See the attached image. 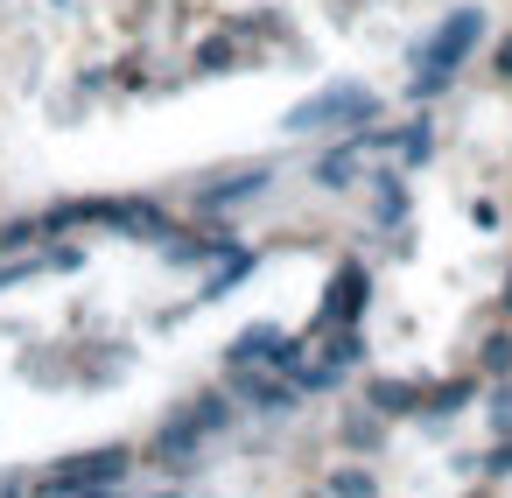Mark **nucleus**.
<instances>
[{
    "label": "nucleus",
    "mask_w": 512,
    "mask_h": 498,
    "mask_svg": "<svg viewBox=\"0 0 512 498\" xmlns=\"http://www.w3.org/2000/svg\"><path fill=\"white\" fill-rule=\"evenodd\" d=\"M477 36H484V15H477V8H456V15L435 29V43H421V64H435V71H456V64L477 50Z\"/></svg>",
    "instance_id": "obj_1"
},
{
    "label": "nucleus",
    "mask_w": 512,
    "mask_h": 498,
    "mask_svg": "<svg viewBox=\"0 0 512 498\" xmlns=\"http://www.w3.org/2000/svg\"><path fill=\"white\" fill-rule=\"evenodd\" d=\"M127 477V449H99V456H78L71 470H57L50 484L57 491H99V484H120Z\"/></svg>",
    "instance_id": "obj_2"
},
{
    "label": "nucleus",
    "mask_w": 512,
    "mask_h": 498,
    "mask_svg": "<svg viewBox=\"0 0 512 498\" xmlns=\"http://www.w3.org/2000/svg\"><path fill=\"white\" fill-rule=\"evenodd\" d=\"M232 393H246V400H260L267 414H295V386H274V379H253V365H246V372H232Z\"/></svg>",
    "instance_id": "obj_3"
},
{
    "label": "nucleus",
    "mask_w": 512,
    "mask_h": 498,
    "mask_svg": "<svg viewBox=\"0 0 512 498\" xmlns=\"http://www.w3.org/2000/svg\"><path fill=\"white\" fill-rule=\"evenodd\" d=\"M358 302H365V274H358V267H344V274H337V288H330L323 323H351V316H358Z\"/></svg>",
    "instance_id": "obj_4"
},
{
    "label": "nucleus",
    "mask_w": 512,
    "mask_h": 498,
    "mask_svg": "<svg viewBox=\"0 0 512 498\" xmlns=\"http://www.w3.org/2000/svg\"><path fill=\"white\" fill-rule=\"evenodd\" d=\"M274 344H281V330H246L239 344H232V372H246V365H260V358H274Z\"/></svg>",
    "instance_id": "obj_5"
},
{
    "label": "nucleus",
    "mask_w": 512,
    "mask_h": 498,
    "mask_svg": "<svg viewBox=\"0 0 512 498\" xmlns=\"http://www.w3.org/2000/svg\"><path fill=\"white\" fill-rule=\"evenodd\" d=\"M344 442H351V449H372V442H379V421H372L365 407H351V414H344Z\"/></svg>",
    "instance_id": "obj_6"
},
{
    "label": "nucleus",
    "mask_w": 512,
    "mask_h": 498,
    "mask_svg": "<svg viewBox=\"0 0 512 498\" xmlns=\"http://www.w3.org/2000/svg\"><path fill=\"white\" fill-rule=\"evenodd\" d=\"M316 176H323V190H344V183L358 176V155H323V169H316Z\"/></svg>",
    "instance_id": "obj_7"
},
{
    "label": "nucleus",
    "mask_w": 512,
    "mask_h": 498,
    "mask_svg": "<svg viewBox=\"0 0 512 498\" xmlns=\"http://www.w3.org/2000/svg\"><path fill=\"white\" fill-rule=\"evenodd\" d=\"M260 183H267V176L253 169V176H239V183H225V190H211L204 204H246V197H260Z\"/></svg>",
    "instance_id": "obj_8"
},
{
    "label": "nucleus",
    "mask_w": 512,
    "mask_h": 498,
    "mask_svg": "<svg viewBox=\"0 0 512 498\" xmlns=\"http://www.w3.org/2000/svg\"><path fill=\"white\" fill-rule=\"evenodd\" d=\"M372 400H379V414H414V386H372Z\"/></svg>",
    "instance_id": "obj_9"
},
{
    "label": "nucleus",
    "mask_w": 512,
    "mask_h": 498,
    "mask_svg": "<svg viewBox=\"0 0 512 498\" xmlns=\"http://www.w3.org/2000/svg\"><path fill=\"white\" fill-rule=\"evenodd\" d=\"M407 211V190H400V176H379V218H400Z\"/></svg>",
    "instance_id": "obj_10"
},
{
    "label": "nucleus",
    "mask_w": 512,
    "mask_h": 498,
    "mask_svg": "<svg viewBox=\"0 0 512 498\" xmlns=\"http://www.w3.org/2000/svg\"><path fill=\"white\" fill-rule=\"evenodd\" d=\"M358 358H365V344H358V337L344 330V337L330 344V372H344V365H358Z\"/></svg>",
    "instance_id": "obj_11"
},
{
    "label": "nucleus",
    "mask_w": 512,
    "mask_h": 498,
    "mask_svg": "<svg viewBox=\"0 0 512 498\" xmlns=\"http://www.w3.org/2000/svg\"><path fill=\"white\" fill-rule=\"evenodd\" d=\"M505 365H512V337H491L484 344V372H505Z\"/></svg>",
    "instance_id": "obj_12"
},
{
    "label": "nucleus",
    "mask_w": 512,
    "mask_h": 498,
    "mask_svg": "<svg viewBox=\"0 0 512 498\" xmlns=\"http://www.w3.org/2000/svg\"><path fill=\"white\" fill-rule=\"evenodd\" d=\"M491 421H498V428H512V386H498V393H491Z\"/></svg>",
    "instance_id": "obj_13"
},
{
    "label": "nucleus",
    "mask_w": 512,
    "mask_h": 498,
    "mask_svg": "<svg viewBox=\"0 0 512 498\" xmlns=\"http://www.w3.org/2000/svg\"><path fill=\"white\" fill-rule=\"evenodd\" d=\"M330 484H337V491H372V477H365V470H337Z\"/></svg>",
    "instance_id": "obj_14"
},
{
    "label": "nucleus",
    "mask_w": 512,
    "mask_h": 498,
    "mask_svg": "<svg viewBox=\"0 0 512 498\" xmlns=\"http://www.w3.org/2000/svg\"><path fill=\"white\" fill-rule=\"evenodd\" d=\"M505 470H512V449H498V456H491V477H505Z\"/></svg>",
    "instance_id": "obj_15"
},
{
    "label": "nucleus",
    "mask_w": 512,
    "mask_h": 498,
    "mask_svg": "<svg viewBox=\"0 0 512 498\" xmlns=\"http://www.w3.org/2000/svg\"><path fill=\"white\" fill-rule=\"evenodd\" d=\"M498 71H505V78H512V43H505V50H498Z\"/></svg>",
    "instance_id": "obj_16"
}]
</instances>
